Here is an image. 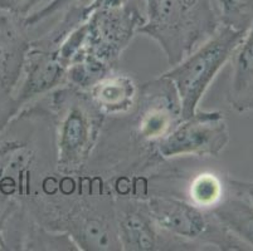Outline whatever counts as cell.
<instances>
[{
  "label": "cell",
  "mask_w": 253,
  "mask_h": 251,
  "mask_svg": "<svg viewBox=\"0 0 253 251\" xmlns=\"http://www.w3.org/2000/svg\"><path fill=\"white\" fill-rule=\"evenodd\" d=\"M22 209L47 229L70 235L80 251H123L112 179L103 175L56 170Z\"/></svg>",
  "instance_id": "1"
},
{
  "label": "cell",
  "mask_w": 253,
  "mask_h": 251,
  "mask_svg": "<svg viewBox=\"0 0 253 251\" xmlns=\"http://www.w3.org/2000/svg\"><path fill=\"white\" fill-rule=\"evenodd\" d=\"M56 170L53 119L43 97L0 131V222L28 204L42 179Z\"/></svg>",
  "instance_id": "2"
},
{
  "label": "cell",
  "mask_w": 253,
  "mask_h": 251,
  "mask_svg": "<svg viewBox=\"0 0 253 251\" xmlns=\"http://www.w3.org/2000/svg\"><path fill=\"white\" fill-rule=\"evenodd\" d=\"M54 128L57 170L81 174L100 141L106 117L87 92L62 86L44 97Z\"/></svg>",
  "instance_id": "3"
},
{
  "label": "cell",
  "mask_w": 253,
  "mask_h": 251,
  "mask_svg": "<svg viewBox=\"0 0 253 251\" xmlns=\"http://www.w3.org/2000/svg\"><path fill=\"white\" fill-rule=\"evenodd\" d=\"M145 23L139 29L153 39L170 67L180 63L219 28L208 0H145Z\"/></svg>",
  "instance_id": "4"
},
{
  "label": "cell",
  "mask_w": 253,
  "mask_h": 251,
  "mask_svg": "<svg viewBox=\"0 0 253 251\" xmlns=\"http://www.w3.org/2000/svg\"><path fill=\"white\" fill-rule=\"evenodd\" d=\"M149 210L160 229L175 238L192 243L199 250L250 251L211 213L192 201L167 192L145 196Z\"/></svg>",
  "instance_id": "5"
},
{
  "label": "cell",
  "mask_w": 253,
  "mask_h": 251,
  "mask_svg": "<svg viewBox=\"0 0 253 251\" xmlns=\"http://www.w3.org/2000/svg\"><path fill=\"white\" fill-rule=\"evenodd\" d=\"M246 33L219 27L213 36L176 66L163 73L174 84L183 118L193 116L218 73L233 57Z\"/></svg>",
  "instance_id": "6"
},
{
  "label": "cell",
  "mask_w": 253,
  "mask_h": 251,
  "mask_svg": "<svg viewBox=\"0 0 253 251\" xmlns=\"http://www.w3.org/2000/svg\"><path fill=\"white\" fill-rule=\"evenodd\" d=\"M144 23L145 17L132 0L119 8L92 11L84 22L86 39L82 55H89L109 68L117 69L121 55Z\"/></svg>",
  "instance_id": "7"
},
{
  "label": "cell",
  "mask_w": 253,
  "mask_h": 251,
  "mask_svg": "<svg viewBox=\"0 0 253 251\" xmlns=\"http://www.w3.org/2000/svg\"><path fill=\"white\" fill-rule=\"evenodd\" d=\"M229 140L228 123L222 110H197L158 142L156 152L164 161L185 156L218 157Z\"/></svg>",
  "instance_id": "8"
},
{
  "label": "cell",
  "mask_w": 253,
  "mask_h": 251,
  "mask_svg": "<svg viewBox=\"0 0 253 251\" xmlns=\"http://www.w3.org/2000/svg\"><path fill=\"white\" fill-rule=\"evenodd\" d=\"M115 209L123 251H201L160 229L145 197L115 195Z\"/></svg>",
  "instance_id": "9"
},
{
  "label": "cell",
  "mask_w": 253,
  "mask_h": 251,
  "mask_svg": "<svg viewBox=\"0 0 253 251\" xmlns=\"http://www.w3.org/2000/svg\"><path fill=\"white\" fill-rule=\"evenodd\" d=\"M31 40L24 18L0 9V131L14 117L13 94L22 77Z\"/></svg>",
  "instance_id": "10"
},
{
  "label": "cell",
  "mask_w": 253,
  "mask_h": 251,
  "mask_svg": "<svg viewBox=\"0 0 253 251\" xmlns=\"http://www.w3.org/2000/svg\"><path fill=\"white\" fill-rule=\"evenodd\" d=\"M66 84V67L62 64L54 48L31 40L22 77L13 94L14 116L22 108L37 102L50 92Z\"/></svg>",
  "instance_id": "11"
},
{
  "label": "cell",
  "mask_w": 253,
  "mask_h": 251,
  "mask_svg": "<svg viewBox=\"0 0 253 251\" xmlns=\"http://www.w3.org/2000/svg\"><path fill=\"white\" fill-rule=\"evenodd\" d=\"M139 88L131 75L115 69L96 82L87 94L103 116L121 117L134 110Z\"/></svg>",
  "instance_id": "12"
},
{
  "label": "cell",
  "mask_w": 253,
  "mask_h": 251,
  "mask_svg": "<svg viewBox=\"0 0 253 251\" xmlns=\"http://www.w3.org/2000/svg\"><path fill=\"white\" fill-rule=\"evenodd\" d=\"M227 101L237 113L253 110V24L232 57Z\"/></svg>",
  "instance_id": "13"
},
{
  "label": "cell",
  "mask_w": 253,
  "mask_h": 251,
  "mask_svg": "<svg viewBox=\"0 0 253 251\" xmlns=\"http://www.w3.org/2000/svg\"><path fill=\"white\" fill-rule=\"evenodd\" d=\"M228 190V187H227ZM218 220L253 250V204L238 193L227 191L224 199L211 209Z\"/></svg>",
  "instance_id": "14"
},
{
  "label": "cell",
  "mask_w": 253,
  "mask_h": 251,
  "mask_svg": "<svg viewBox=\"0 0 253 251\" xmlns=\"http://www.w3.org/2000/svg\"><path fill=\"white\" fill-rule=\"evenodd\" d=\"M219 27L247 33L253 24V0H208Z\"/></svg>",
  "instance_id": "15"
},
{
  "label": "cell",
  "mask_w": 253,
  "mask_h": 251,
  "mask_svg": "<svg viewBox=\"0 0 253 251\" xmlns=\"http://www.w3.org/2000/svg\"><path fill=\"white\" fill-rule=\"evenodd\" d=\"M227 182L219 175L203 172L193 177L189 183L188 200L203 209L211 210L227 195Z\"/></svg>",
  "instance_id": "16"
},
{
  "label": "cell",
  "mask_w": 253,
  "mask_h": 251,
  "mask_svg": "<svg viewBox=\"0 0 253 251\" xmlns=\"http://www.w3.org/2000/svg\"><path fill=\"white\" fill-rule=\"evenodd\" d=\"M84 1H88V0H50L42 9H37L36 11L29 14L28 17L24 18L25 27L28 28V31L32 33L36 28L39 27V24L44 23L45 20L56 17L57 14H62L71 6L84 3Z\"/></svg>",
  "instance_id": "17"
},
{
  "label": "cell",
  "mask_w": 253,
  "mask_h": 251,
  "mask_svg": "<svg viewBox=\"0 0 253 251\" xmlns=\"http://www.w3.org/2000/svg\"><path fill=\"white\" fill-rule=\"evenodd\" d=\"M44 1L45 0H0V9L19 18H25L36 11L37 6Z\"/></svg>",
  "instance_id": "18"
},
{
  "label": "cell",
  "mask_w": 253,
  "mask_h": 251,
  "mask_svg": "<svg viewBox=\"0 0 253 251\" xmlns=\"http://www.w3.org/2000/svg\"><path fill=\"white\" fill-rule=\"evenodd\" d=\"M225 182H227L228 190L246 197L248 201L253 204V181H243V179L225 177Z\"/></svg>",
  "instance_id": "19"
},
{
  "label": "cell",
  "mask_w": 253,
  "mask_h": 251,
  "mask_svg": "<svg viewBox=\"0 0 253 251\" xmlns=\"http://www.w3.org/2000/svg\"><path fill=\"white\" fill-rule=\"evenodd\" d=\"M127 0H88L87 10L91 14L92 11L101 10V9H115L124 5Z\"/></svg>",
  "instance_id": "20"
}]
</instances>
